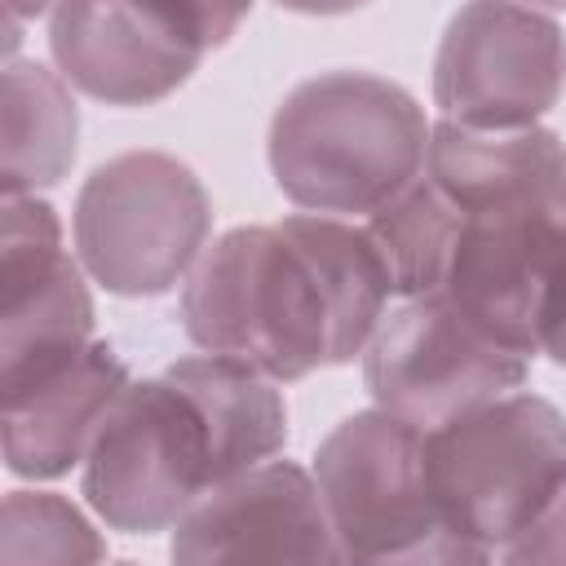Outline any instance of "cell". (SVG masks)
Segmentation results:
<instances>
[{
    "mask_svg": "<svg viewBox=\"0 0 566 566\" xmlns=\"http://www.w3.org/2000/svg\"><path fill=\"white\" fill-rule=\"evenodd\" d=\"M424 177L460 212L517 208L548 195L566 177V142L544 124L469 128L438 119L429 124Z\"/></svg>",
    "mask_w": 566,
    "mask_h": 566,
    "instance_id": "obj_13",
    "label": "cell"
},
{
    "mask_svg": "<svg viewBox=\"0 0 566 566\" xmlns=\"http://www.w3.org/2000/svg\"><path fill=\"white\" fill-rule=\"evenodd\" d=\"M460 226H464V212L424 172L411 186H402L389 203L367 212V221H363V230L371 234V243L389 270V287L398 301L442 287Z\"/></svg>",
    "mask_w": 566,
    "mask_h": 566,
    "instance_id": "obj_15",
    "label": "cell"
},
{
    "mask_svg": "<svg viewBox=\"0 0 566 566\" xmlns=\"http://www.w3.org/2000/svg\"><path fill=\"white\" fill-rule=\"evenodd\" d=\"M522 4H531V9H566V0H522Z\"/></svg>",
    "mask_w": 566,
    "mask_h": 566,
    "instance_id": "obj_22",
    "label": "cell"
},
{
    "mask_svg": "<svg viewBox=\"0 0 566 566\" xmlns=\"http://www.w3.org/2000/svg\"><path fill=\"white\" fill-rule=\"evenodd\" d=\"M172 562H340L314 469L265 460L212 491L172 526Z\"/></svg>",
    "mask_w": 566,
    "mask_h": 566,
    "instance_id": "obj_10",
    "label": "cell"
},
{
    "mask_svg": "<svg viewBox=\"0 0 566 566\" xmlns=\"http://www.w3.org/2000/svg\"><path fill=\"white\" fill-rule=\"evenodd\" d=\"M93 340V296L62 221L40 195L0 208V394L75 358Z\"/></svg>",
    "mask_w": 566,
    "mask_h": 566,
    "instance_id": "obj_9",
    "label": "cell"
},
{
    "mask_svg": "<svg viewBox=\"0 0 566 566\" xmlns=\"http://www.w3.org/2000/svg\"><path fill=\"white\" fill-rule=\"evenodd\" d=\"M371 234L345 217L292 212L212 239L181 283V327L203 354L270 380L354 363L389 305Z\"/></svg>",
    "mask_w": 566,
    "mask_h": 566,
    "instance_id": "obj_1",
    "label": "cell"
},
{
    "mask_svg": "<svg viewBox=\"0 0 566 566\" xmlns=\"http://www.w3.org/2000/svg\"><path fill=\"white\" fill-rule=\"evenodd\" d=\"M424 106L371 71L301 80L274 111L265 155L274 186L301 212L367 217L424 172Z\"/></svg>",
    "mask_w": 566,
    "mask_h": 566,
    "instance_id": "obj_3",
    "label": "cell"
},
{
    "mask_svg": "<svg viewBox=\"0 0 566 566\" xmlns=\"http://www.w3.org/2000/svg\"><path fill=\"white\" fill-rule=\"evenodd\" d=\"M274 385L221 354L128 376L80 460V495L111 531H172L203 491L283 455L287 407Z\"/></svg>",
    "mask_w": 566,
    "mask_h": 566,
    "instance_id": "obj_2",
    "label": "cell"
},
{
    "mask_svg": "<svg viewBox=\"0 0 566 566\" xmlns=\"http://www.w3.org/2000/svg\"><path fill=\"white\" fill-rule=\"evenodd\" d=\"M49 9H53V0H4V27H22L27 18H40Z\"/></svg>",
    "mask_w": 566,
    "mask_h": 566,
    "instance_id": "obj_21",
    "label": "cell"
},
{
    "mask_svg": "<svg viewBox=\"0 0 566 566\" xmlns=\"http://www.w3.org/2000/svg\"><path fill=\"white\" fill-rule=\"evenodd\" d=\"M314 482L340 562H473L438 513L420 424L385 407L345 416L314 451Z\"/></svg>",
    "mask_w": 566,
    "mask_h": 566,
    "instance_id": "obj_6",
    "label": "cell"
},
{
    "mask_svg": "<svg viewBox=\"0 0 566 566\" xmlns=\"http://www.w3.org/2000/svg\"><path fill=\"white\" fill-rule=\"evenodd\" d=\"M531 310L535 345L557 367H566V177L531 208Z\"/></svg>",
    "mask_w": 566,
    "mask_h": 566,
    "instance_id": "obj_17",
    "label": "cell"
},
{
    "mask_svg": "<svg viewBox=\"0 0 566 566\" xmlns=\"http://www.w3.org/2000/svg\"><path fill=\"white\" fill-rule=\"evenodd\" d=\"M424 464L447 531L473 562L500 557L566 464V416L531 389L500 394L429 429Z\"/></svg>",
    "mask_w": 566,
    "mask_h": 566,
    "instance_id": "obj_4",
    "label": "cell"
},
{
    "mask_svg": "<svg viewBox=\"0 0 566 566\" xmlns=\"http://www.w3.org/2000/svg\"><path fill=\"white\" fill-rule=\"evenodd\" d=\"M500 562H566V464L531 513V522L500 548Z\"/></svg>",
    "mask_w": 566,
    "mask_h": 566,
    "instance_id": "obj_18",
    "label": "cell"
},
{
    "mask_svg": "<svg viewBox=\"0 0 566 566\" xmlns=\"http://www.w3.org/2000/svg\"><path fill=\"white\" fill-rule=\"evenodd\" d=\"M531 358L486 336L442 292L407 296L385 310L363 349V385L376 407L420 424L424 433L522 389Z\"/></svg>",
    "mask_w": 566,
    "mask_h": 566,
    "instance_id": "obj_7",
    "label": "cell"
},
{
    "mask_svg": "<svg viewBox=\"0 0 566 566\" xmlns=\"http://www.w3.org/2000/svg\"><path fill=\"white\" fill-rule=\"evenodd\" d=\"M279 9H292V13H314V18H332V13H349V9H363L367 0H274Z\"/></svg>",
    "mask_w": 566,
    "mask_h": 566,
    "instance_id": "obj_20",
    "label": "cell"
},
{
    "mask_svg": "<svg viewBox=\"0 0 566 566\" xmlns=\"http://www.w3.org/2000/svg\"><path fill=\"white\" fill-rule=\"evenodd\" d=\"M75 256L111 296H164L186 283L212 234V199L190 164L124 150L97 164L71 212Z\"/></svg>",
    "mask_w": 566,
    "mask_h": 566,
    "instance_id": "obj_5",
    "label": "cell"
},
{
    "mask_svg": "<svg viewBox=\"0 0 566 566\" xmlns=\"http://www.w3.org/2000/svg\"><path fill=\"white\" fill-rule=\"evenodd\" d=\"M4 562H102L106 544L93 522L53 491H9L4 495Z\"/></svg>",
    "mask_w": 566,
    "mask_h": 566,
    "instance_id": "obj_16",
    "label": "cell"
},
{
    "mask_svg": "<svg viewBox=\"0 0 566 566\" xmlns=\"http://www.w3.org/2000/svg\"><path fill=\"white\" fill-rule=\"evenodd\" d=\"M128 385V367L111 340H88L75 358L4 389V469L13 478H62L84 460L97 420Z\"/></svg>",
    "mask_w": 566,
    "mask_h": 566,
    "instance_id": "obj_12",
    "label": "cell"
},
{
    "mask_svg": "<svg viewBox=\"0 0 566 566\" xmlns=\"http://www.w3.org/2000/svg\"><path fill=\"white\" fill-rule=\"evenodd\" d=\"M190 44H199L203 53L221 49L248 18L252 0H150Z\"/></svg>",
    "mask_w": 566,
    "mask_h": 566,
    "instance_id": "obj_19",
    "label": "cell"
},
{
    "mask_svg": "<svg viewBox=\"0 0 566 566\" xmlns=\"http://www.w3.org/2000/svg\"><path fill=\"white\" fill-rule=\"evenodd\" d=\"M566 93V35L522 0H464L433 53V106L469 128L539 124Z\"/></svg>",
    "mask_w": 566,
    "mask_h": 566,
    "instance_id": "obj_8",
    "label": "cell"
},
{
    "mask_svg": "<svg viewBox=\"0 0 566 566\" xmlns=\"http://www.w3.org/2000/svg\"><path fill=\"white\" fill-rule=\"evenodd\" d=\"M0 119H4V159H0V190L4 195H35L57 186L75 164L80 142V111L71 102L66 75L40 62L9 57L4 88H0Z\"/></svg>",
    "mask_w": 566,
    "mask_h": 566,
    "instance_id": "obj_14",
    "label": "cell"
},
{
    "mask_svg": "<svg viewBox=\"0 0 566 566\" xmlns=\"http://www.w3.org/2000/svg\"><path fill=\"white\" fill-rule=\"evenodd\" d=\"M49 53L71 88L106 106H150L208 57L150 0H53Z\"/></svg>",
    "mask_w": 566,
    "mask_h": 566,
    "instance_id": "obj_11",
    "label": "cell"
}]
</instances>
